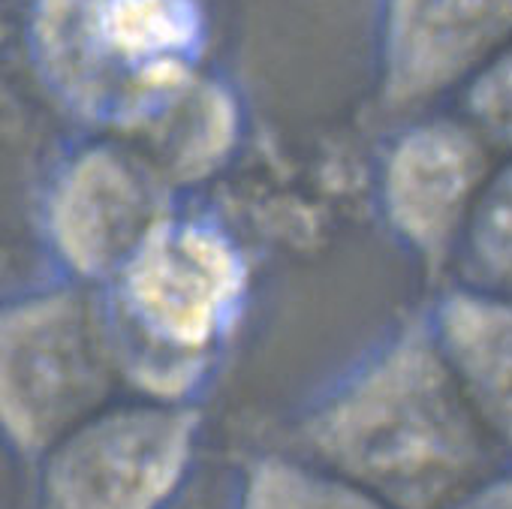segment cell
I'll list each match as a JSON object with an SVG mask.
<instances>
[{"mask_svg":"<svg viewBox=\"0 0 512 509\" xmlns=\"http://www.w3.org/2000/svg\"><path fill=\"white\" fill-rule=\"evenodd\" d=\"M196 455V416L181 404H103L46 455L43 509H166Z\"/></svg>","mask_w":512,"mask_h":509,"instance_id":"3957f363","label":"cell"},{"mask_svg":"<svg viewBox=\"0 0 512 509\" xmlns=\"http://www.w3.org/2000/svg\"><path fill=\"white\" fill-rule=\"evenodd\" d=\"M308 458L386 509H440L491 473L503 443L437 347L404 341L347 380L305 422Z\"/></svg>","mask_w":512,"mask_h":509,"instance_id":"6da1fadb","label":"cell"},{"mask_svg":"<svg viewBox=\"0 0 512 509\" xmlns=\"http://www.w3.org/2000/svg\"><path fill=\"white\" fill-rule=\"evenodd\" d=\"M241 278L223 235L196 223H163L124 263V302L151 344L196 359L232 314Z\"/></svg>","mask_w":512,"mask_h":509,"instance_id":"277c9868","label":"cell"},{"mask_svg":"<svg viewBox=\"0 0 512 509\" xmlns=\"http://www.w3.org/2000/svg\"><path fill=\"white\" fill-rule=\"evenodd\" d=\"M509 25V0H386V73L398 100L431 97L470 73Z\"/></svg>","mask_w":512,"mask_h":509,"instance_id":"5b68a950","label":"cell"},{"mask_svg":"<svg viewBox=\"0 0 512 509\" xmlns=\"http://www.w3.org/2000/svg\"><path fill=\"white\" fill-rule=\"evenodd\" d=\"M440 509H509V482H506V476L494 473Z\"/></svg>","mask_w":512,"mask_h":509,"instance_id":"30bf717a","label":"cell"},{"mask_svg":"<svg viewBox=\"0 0 512 509\" xmlns=\"http://www.w3.org/2000/svg\"><path fill=\"white\" fill-rule=\"evenodd\" d=\"M196 0H40L37 49L55 88L97 115L157 109L187 85Z\"/></svg>","mask_w":512,"mask_h":509,"instance_id":"7a4b0ae2","label":"cell"},{"mask_svg":"<svg viewBox=\"0 0 512 509\" xmlns=\"http://www.w3.org/2000/svg\"><path fill=\"white\" fill-rule=\"evenodd\" d=\"M437 350L488 428L497 437H506L509 338L503 308L470 299L455 302V308L443 317V341Z\"/></svg>","mask_w":512,"mask_h":509,"instance_id":"ba28073f","label":"cell"},{"mask_svg":"<svg viewBox=\"0 0 512 509\" xmlns=\"http://www.w3.org/2000/svg\"><path fill=\"white\" fill-rule=\"evenodd\" d=\"M476 181L479 151L464 133L449 127L419 130L392 163V214L410 238L440 247L452 235Z\"/></svg>","mask_w":512,"mask_h":509,"instance_id":"52a82bcc","label":"cell"},{"mask_svg":"<svg viewBox=\"0 0 512 509\" xmlns=\"http://www.w3.org/2000/svg\"><path fill=\"white\" fill-rule=\"evenodd\" d=\"M238 509H386L377 497L311 458H263L244 479Z\"/></svg>","mask_w":512,"mask_h":509,"instance_id":"9c48e42d","label":"cell"},{"mask_svg":"<svg viewBox=\"0 0 512 509\" xmlns=\"http://www.w3.org/2000/svg\"><path fill=\"white\" fill-rule=\"evenodd\" d=\"M151 229V193L127 166L103 154L82 160L55 202L58 241L85 272L127 263Z\"/></svg>","mask_w":512,"mask_h":509,"instance_id":"8992f818","label":"cell"}]
</instances>
